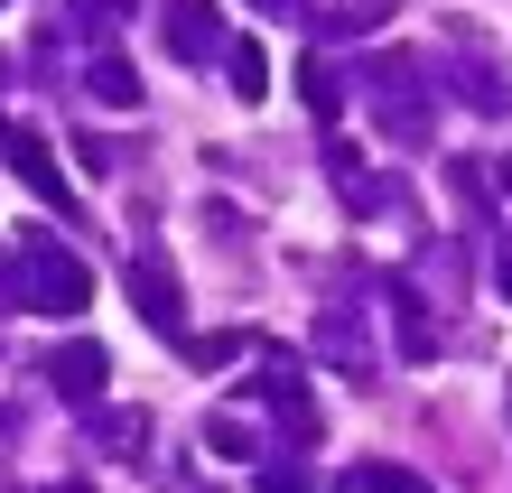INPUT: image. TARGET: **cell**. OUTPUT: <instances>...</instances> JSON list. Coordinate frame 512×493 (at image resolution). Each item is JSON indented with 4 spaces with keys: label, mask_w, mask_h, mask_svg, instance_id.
<instances>
[{
    "label": "cell",
    "mask_w": 512,
    "mask_h": 493,
    "mask_svg": "<svg viewBox=\"0 0 512 493\" xmlns=\"http://www.w3.org/2000/svg\"><path fill=\"white\" fill-rule=\"evenodd\" d=\"M38 307H84V270H66V261H47V298Z\"/></svg>",
    "instance_id": "cell-1"
},
{
    "label": "cell",
    "mask_w": 512,
    "mask_h": 493,
    "mask_svg": "<svg viewBox=\"0 0 512 493\" xmlns=\"http://www.w3.org/2000/svg\"><path fill=\"white\" fill-rule=\"evenodd\" d=\"M140 307H149V326H177V298H168L159 270H140Z\"/></svg>",
    "instance_id": "cell-2"
},
{
    "label": "cell",
    "mask_w": 512,
    "mask_h": 493,
    "mask_svg": "<svg viewBox=\"0 0 512 493\" xmlns=\"http://www.w3.org/2000/svg\"><path fill=\"white\" fill-rule=\"evenodd\" d=\"M94 94H103V103H140V75H131V66H103Z\"/></svg>",
    "instance_id": "cell-3"
},
{
    "label": "cell",
    "mask_w": 512,
    "mask_h": 493,
    "mask_svg": "<svg viewBox=\"0 0 512 493\" xmlns=\"http://www.w3.org/2000/svg\"><path fill=\"white\" fill-rule=\"evenodd\" d=\"M94 373H103L94 354H66V363H56V382H66V391H94Z\"/></svg>",
    "instance_id": "cell-4"
},
{
    "label": "cell",
    "mask_w": 512,
    "mask_h": 493,
    "mask_svg": "<svg viewBox=\"0 0 512 493\" xmlns=\"http://www.w3.org/2000/svg\"><path fill=\"white\" fill-rule=\"evenodd\" d=\"M373 493H419V475H391V466H382V475H373Z\"/></svg>",
    "instance_id": "cell-5"
}]
</instances>
